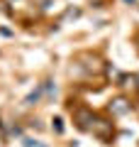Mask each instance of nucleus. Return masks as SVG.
I'll return each instance as SVG.
<instances>
[{
  "instance_id": "f03ea898",
  "label": "nucleus",
  "mask_w": 139,
  "mask_h": 147,
  "mask_svg": "<svg viewBox=\"0 0 139 147\" xmlns=\"http://www.w3.org/2000/svg\"><path fill=\"white\" fill-rule=\"evenodd\" d=\"M110 110H112V113H127V110H129V103L120 98V100H115V105H110Z\"/></svg>"
},
{
  "instance_id": "f257e3e1",
  "label": "nucleus",
  "mask_w": 139,
  "mask_h": 147,
  "mask_svg": "<svg viewBox=\"0 0 139 147\" xmlns=\"http://www.w3.org/2000/svg\"><path fill=\"white\" fill-rule=\"evenodd\" d=\"M73 113V123H76L81 130L90 132L93 137H98L100 142H110L115 135V125L108 120V118L98 115V113H93L88 108H71Z\"/></svg>"
},
{
  "instance_id": "7ed1b4c3",
  "label": "nucleus",
  "mask_w": 139,
  "mask_h": 147,
  "mask_svg": "<svg viewBox=\"0 0 139 147\" xmlns=\"http://www.w3.org/2000/svg\"><path fill=\"white\" fill-rule=\"evenodd\" d=\"M137 44H139V37H137Z\"/></svg>"
}]
</instances>
